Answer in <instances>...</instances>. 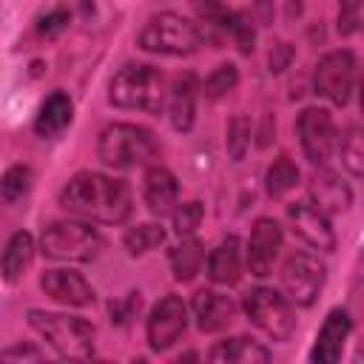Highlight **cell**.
<instances>
[{"instance_id":"obj_1","label":"cell","mask_w":364,"mask_h":364,"mask_svg":"<svg viewBox=\"0 0 364 364\" xmlns=\"http://www.w3.org/2000/svg\"><path fill=\"white\" fill-rule=\"evenodd\" d=\"M60 208L82 222L119 225L131 216V188L125 179L108 173L80 171L60 191Z\"/></svg>"},{"instance_id":"obj_2","label":"cell","mask_w":364,"mask_h":364,"mask_svg":"<svg viewBox=\"0 0 364 364\" xmlns=\"http://www.w3.org/2000/svg\"><path fill=\"white\" fill-rule=\"evenodd\" d=\"M28 327L68 364H85L94 358V327L85 318L68 313H51L31 307L26 313Z\"/></svg>"},{"instance_id":"obj_3","label":"cell","mask_w":364,"mask_h":364,"mask_svg":"<svg viewBox=\"0 0 364 364\" xmlns=\"http://www.w3.org/2000/svg\"><path fill=\"white\" fill-rule=\"evenodd\" d=\"M136 43L148 54L188 57V54L199 51L205 43H213V37L208 34V28L202 23H193L176 11H159L142 26Z\"/></svg>"},{"instance_id":"obj_4","label":"cell","mask_w":364,"mask_h":364,"mask_svg":"<svg viewBox=\"0 0 364 364\" xmlns=\"http://www.w3.org/2000/svg\"><path fill=\"white\" fill-rule=\"evenodd\" d=\"M165 97H168L165 74L151 63L122 65L108 85V102L128 111L159 114L165 108Z\"/></svg>"},{"instance_id":"obj_5","label":"cell","mask_w":364,"mask_h":364,"mask_svg":"<svg viewBox=\"0 0 364 364\" xmlns=\"http://www.w3.org/2000/svg\"><path fill=\"white\" fill-rule=\"evenodd\" d=\"M156 154H159L156 136L136 122H111L100 131V139H97L100 162L114 171L142 168L151 159H156Z\"/></svg>"},{"instance_id":"obj_6","label":"cell","mask_w":364,"mask_h":364,"mask_svg":"<svg viewBox=\"0 0 364 364\" xmlns=\"http://www.w3.org/2000/svg\"><path fill=\"white\" fill-rule=\"evenodd\" d=\"M102 236L97 228L80 219L51 222L40 236V250L54 262H94L102 250Z\"/></svg>"},{"instance_id":"obj_7","label":"cell","mask_w":364,"mask_h":364,"mask_svg":"<svg viewBox=\"0 0 364 364\" xmlns=\"http://www.w3.org/2000/svg\"><path fill=\"white\" fill-rule=\"evenodd\" d=\"M242 310L247 321L273 341H290L296 333V310L282 290L250 287L242 296Z\"/></svg>"},{"instance_id":"obj_8","label":"cell","mask_w":364,"mask_h":364,"mask_svg":"<svg viewBox=\"0 0 364 364\" xmlns=\"http://www.w3.org/2000/svg\"><path fill=\"white\" fill-rule=\"evenodd\" d=\"M355 77H358V63L355 54L350 48H338V51H327L313 71V88L318 97H324L327 102L344 108L355 91Z\"/></svg>"},{"instance_id":"obj_9","label":"cell","mask_w":364,"mask_h":364,"mask_svg":"<svg viewBox=\"0 0 364 364\" xmlns=\"http://www.w3.org/2000/svg\"><path fill=\"white\" fill-rule=\"evenodd\" d=\"M327 282V264L313 253H293L282 264V290L290 304L313 307Z\"/></svg>"},{"instance_id":"obj_10","label":"cell","mask_w":364,"mask_h":364,"mask_svg":"<svg viewBox=\"0 0 364 364\" xmlns=\"http://www.w3.org/2000/svg\"><path fill=\"white\" fill-rule=\"evenodd\" d=\"M296 131H299V142H301L304 156L316 168H327L330 159L338 151V128L333 122V114L327 108L310 105V108H304L299 114Z\"/></svg>"},{"instance_id":"obj_11","label":"cell","mask_w":364,"mask_h":364,"mask_svg":"<svg viewBox=\"0 0 364 364\" xmlns=\"http://www.w3.org/2000/svg\"><path fill=\"white\" fill-rule=\"evenodd\" d=\"M188 327V307L179 296H162L151 313H148V324H145V336H148V347L154 353H165L168 347H173L179 341V336Z\"/></svg>"},{"instance_id":"obj_12","label":"cell","mask_w":364,"mask_h":364,"mask_svg":"<svg viewBox=\"0 0 364 364\" xmlns=\"http://www.w3.org/2000/svg\"><path fill=\"white\" fill-rule=\"evenodd\" d=\"M282 250V228L276 219L270 216H259L250 228L247 236V247H245V264L250 270V276L264 279L273 273V264L279 259Z\"/></svg>"},{"instance_id":"obj_13","label":"cell","mask_w":364,"mask_h":364,"mask_svg":"<svg viewBox=\"0 0 364 364\" xmlns=\"http://www.w3.org/2000/svg\"><path fill=\"white\" fill-rule=\"evenodd\" d=\"M287 222L293 228V233L313 250L321 253H333L336 250V233L330 228V219L313 208L310 202H293L287 205Z\"/></svg>"},{"instance_id":"obj_14","label":"cell","mask_w":364,"mask_h":364,"mask_svg":"<svg viewBox=\"0 0 364 364\" xmlns=\"http://www.w3.org/2000/svg\"><path fill=\"white\" fill-rule=\"evenodd\" d=\"M350 330H353L350 313L344 307H333L327 313V318L321 321L318 333H316V341H313V350H310V361L313 364H341Z\"/></svg>"},{"instance_id":"obj_15","label":"cell","mask_w":364,"mask_h":364,"mask_svg":"<svg viewBox=\"0 0 364 364\" xmlns=\"http://www.w3.org/2000/svg\"><path fill=\"white\" fill-rule=\"evenodd\" d=\"M310 193V205L318 208L324 216L330 213H344L353 205V188L330 168H318L307 185Z\"/></svg>"},{"instance_id":"obj_16","label":"cell","mask_w":364,"mask_h":364,"mask_svg":"<svg viewBox=\"0 0 364 364\" xmlns=\"http://www.w3.org/2000/svg\"><path fill=\"white\" fill-rule=\"evenodd\" d=\"M40 287L43 293L65 307H88L94 304V287L74 270H46L40 276Z\"/></svg>"},{"instance_id":"obj_17","label":"cell","mask_w":364,"mask_h":364,"mask_svg":"<svg viewBox=\"0 0 364 364\" xmlns=\"http://www.w3.org/2000/svg\"><path fill=\"white\" fill-rule=\"evenodd\" d=\"M191 313L202 333H222L225 327H230V321L236 316V304L230 296H225L213 287H202L191 301Z\"/></svg>"},{"instance_id":"obj_18","label":"cell","mask_w":364,"mask_h":364,"mask_svg":"<svg viewBox=\"0 0 364 364\" xmlns=\"http://www.w3.org/2000/svg\"><path fill=\"white\" fill-rule=\"evenodd\" d=\"M196 97H199V80L196 74L185 71L179 74L171 88H168V97H165V108H168V119L176 131H191L193 125V117H196Z\"/></svg>"},{"instance_id":"obj_19","label":"cell","mask_w":364,"mask_h":364,"mask_svg":"<svg viewBox=\"0 0 364 364\" xmlns=\"http://www.w3.org/2000/svg\"><path fill=\"white\" fill-rule=\"evenodd\" d=\"M142 199H145V205H148V210L154 216L173 213V208L179 205V182H176V176L162 165H151L145 171V179H142Z\"/></svg>"},{"instance_id":"obj_20","label":"cell","mask_w":364,"mask_h":364,"mask_svg":"<svg viewBox=\"0 0 364 364\" xmlns=\"http://www.w3.org/2000/svg\"><path fill=\"white\" fill-rule=\"evenodd\" d=\"M242 245L236 236H225L208 253V279L222 287H233L242 279Z\"/></svg>"},{"instance_id":"obj_21","label":"cell","mask_w":364,"mask_h":364,"mask_svg":"<svg viewBox=\"0 0 364 364\" xmlns=\"http://www.w3.org/2000/svg\"><path fill=\"white\" fill-rule=\"evenodd\" d=\"M71 117H74L71 97L65 91H51L40 102V111L34 117V134L43 136V139H54L71 125Z\"/></svg>"},{"instance_id":"obj_22","label":"cell","mask_w":364,"mask_h":364,"mask_svg":"<svg viewBox=\"0 0 364 364\" xmlns=\"http://www.w3.org/2000/svg\"><path fill=\"white\" fill-rule=\"evenodd\" d=\"M208 364H270V353L264 344H259L247 336H233V338H222L210 347Z\"/></svg>"},{"instance_id":"obj_23","label":"cell","mask_w":364,"mask_h":364,"mask_svg":"<svg viewBox=\"0 0 364 364\" xmlns=\"http://www.w3.org/2000/svg\"><path fill=\"white\" fill-rule=\"evenodd\" d=\"M34 262V239L28 230H17L11 233V239L6 242L3 247V256H0V273L9 284L20 282L26 276V270L31 267Z\"/></svg>"},{"instance_id":"obj_24","label":"cell","mask_w":364,"mask_h":364,"mask_svg":"<svg viewBox=\"0 0 364 364\" xmlns=\"http://www.w3.org/2000/svg\"><path fill=\"white\" fill-rule=\"evenodd\" d=\"M168 262H171V270H173V279H176V282H191V279L199 273L202 262H205V247H202L199 239L188 236V239H182V242L171 250Z\"/></svg>"},{"instance_id":"obj_25","label":"cell","mask_w":364,"mask_h":364,"mask_svg":"<svg viewBox=\"0 0 364 364\" xmlns=\"http://www.w3.org/2000/svg\"><path fill=\"white\" fill-rule=\"evenodd\" d=\"M296 185H299V168L293 165V159L287 154H279L270 162L267 173H264V191H267V196L270 199H282Z\"/></svg>"},{"instance_id":"obj_26","label":"cell","mask_w":364,"mask_h":364,"mask_svg":"<svg viewBox=\"0 0 364 364\" xmlns=\"http://www.w3.org/2000/svg\"><path fill=\"white\" fill-rule=\"evenodd\" d=\"M341 165L350 171L353 179H358L364 173V136L358 125H350L344 134H338V151Z\"/></svg>"},{"instance_id":"obj_27","label":"cell","mask_w":364,"mask_h":364,"mask_svg":"<svg viewBox=\"0 0 364 364\" xmlns=\"http://www.w3.org/2000/svg\"><path fill=\"white\" fill-rule=\"evenodd\" d=\"M162 242H165V228L162 225H154V222L128 228L125 236H122V245H125V250L131 256H145V253L156 250Z\"/></svg>"},{"instance_id":"obj_28","label":"cell","mask_w":364,"mask_h":364,"mask_svg":"<svg viewBox=\"0 0 364 364\" xmlns=\"http://www.w3.org/2000/svg\"><path fill=\"white\" fill-rule=\"evenodd\" d=\"M236 85H239V68L233 63H219L205 77V82L199 85V91H205V97H210V100H219V97L230 94Z\"/></svg>"},{"instance_id":"obj_29","label":"cell","mask_w":364,"mask_h":364,"mask_svg":"<svg viewBox=\"0 0 364 364\" xmlns=\"http://www.w3.org/2000/svg\"><path fill=\"white\" fill-rule=\"evenodd\" d=\"M34 173L28 165H11L3 176H0V199L3 202H17L31 191Z\"/></svg>"},{"instance_id":"obj_30","label":"cell","mask_w":364,"mask_h":364,"mask_svg":"<svg viewBox=\"0 0 364 364\" xmlns=\"http://www.w3.org/2000/svg\"><path fill=\"white\" fill-rule=\"evenodd\" d=\"M250 139H253V125L245 114H236L230 122H228V156L233 162H242L247 148H250Z\"/></svg>"},{"instance_id":"obj_31","label":"cell","mask_w":364,"mask_h":364,"mask_svg":"<svg viewBox=\"0 0 364 364\" xmlns=\"http://www.w3.org/2000/svg\"><path fill=\"white\" fill-rule=\"evenodd\" d=\"M171 216H173V230H176L182 239H188V236H193L196 228L202 225L205 208H202V202H182V205L173 208Z\"/></svg>"},{"instance_id":"obj_32","label":"cell","mask_w":364,"mask_h":364,"mask_svg":"<svg viewBox=\"0 0 364 364\" xmlns=\"http://www.w3.org/2000/svg\"><path fill=\"white\" fill-rule=\"evenodd\" d=\"M228 34L233 37L236 48L242 54H250L253 46H256V26H253V17H247L245 11H233V20H230V28Z\"/></svg>"},{"instance_id":"obj_33","label":"cell","mask_w":364,"mask_h":364,"mask_svg":"<svg viewBox=\"0 0 364 364\" xmlns=\"http://www.w3.org/2000/svg\"><path fill=\"white\" fill-rule=\"evenodd\" d=\"M0 364H54V361L40 347L20 341V344H11V347L0 350Z\"/></svg>"},{"instance_id":"obj_34","label":"cell","mask_w":364,"mask_h":364,"mask_svg":"<svg viewBox=\"0 0 364 364\" xmlns=\"http://www.w3.org/2000/svg\"><path fill=\"white\" fill-rule=\"evenodd\" d=\"M68 23H71L68 9L57 6V9H48L46 14H40V20H37V31H40V37H57L60 31L68 28Z\"/></svg>"},{"instance_id":"obj_35","label":"cell","mask_w":364,"mask_h":364,"mask_svg":"<svg viewBox=\"0 0 364 364\" xmlns=\"http://www.w3.org/2000/svg\"><path fill=\"white\" fill-rule=\"evenodd\" d=\"M358 23H361V3L358 0L341 3V9H338V34L341 37L355 34L358 31Z\"/></svg>"},{"instance_id":"obj_36","label":"cell","mask_w":364,"mask_h":364,"mask_svg":"<svg viewBox=\"0 0 364 364\" xmlns=\"http://www.w3.org/2000/svg\"><path fill=\"white\" fill-rule=\"evenodd\" d=\"M139 304H142L139 293H128L125 299H117V301H111V304H108V310H111V321H117V324H125L128 318H134V313L139 310Z\"/></svg>"},{"instance_id":"obj_37","label":"cell","mask_w":364,"mask_h":364,"mask_svg":"<svg viewBox=\"0 0 364 364\" xmlns=\"http://www.w3.org/2000/svg\"><path fill=\"white\" fill-rule=\"evenodd\" d=\"M290 60H293V48L287 46V43H276L273 48H270V57H267V63H270V71H284L287 65H290Z\"/></svg>"},{"instance_id":"obj_38","label":"cell","mask_w":364,"mask_h":364,"mask_svg":"<svg viewBox=\"0 0 364 364\" xmlns=\"http://www.w3.org/2000/svg\"><path fill=\"white\" fill-rule=\"evenodd\" d=\"M270 131H276V122H273L270 117H264V122H262V131H259V145H262V148L270 142Z\"/></svg>"},{"instance_id":"obj_39","label":"cell","mask_w":364,"mask_h":364,"mask_svg":"<svg viewBox=\"0 0 364 364\" xmlns=\"http://www.w3.org/2000/svg\"><path fill=\"white\" fill-rule=\"evenodd\" d=\"M171 364H202V361H199V355H196L193 350H188V353H182V355H176V358H173Z\"/></svg>"},{"instance_id":"obj_40","label":"cell","mask_w":364,"mask_h":364,"mask_svg":"<svg viewBox=\"0 0 364 364\" xmlns=\"http://www.w3.org/2000/svg\"><path fill=\"white\" fill-rule=\"evenodd\" d=\"M131 364H151V361H148V358H142V355H139V358H134V361H131Z\"/></svg>"},{"instance_id":"obj_41","label":"cell","mask_w":364,"mask_h":364,"mask_svg":"<svg viewBox=\"0 0 364 364\" xmlns=\"http://www.w3.org/2000/svg\"><path fill=\"white\" fill-rule=\"evenodd\" d=\"M94 364H114V361H94Z\"/></svg>"}]
</instances>
